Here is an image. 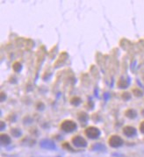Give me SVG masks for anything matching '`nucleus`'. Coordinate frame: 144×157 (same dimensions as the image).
Masks as SVG:
<instances>
[{
	"instance_id": "1",
	"label": "nucleus",
	"mask_w": 144,
	"mask_h": 157,
	"mask_svg": "<svg viewBox=\"0 0 144 157\" xmlns=\"http://www.w3.org/2000/svg\"><path fill=\"white\" fill-rule=\"evenodd\" d=\"M77 123L71 119H65L61 124V129L65 132H72L77 130Z\"/></svg>"
},
{
	"instance_id": "2",
	"label": "nucleus",
	"mask_w": 144,
	"mask_h": 157,
	"mask_svg": "<svg viewBox=\"0 0 144 157\" xmlns=\"http://www.w3.org/2000/svg\"><path fill=\"white\" fill-rule=\"evenodd\" d=\"M100 134H101L100 130L96 126H89L85 130V135L91 139H95L99 138Z\"/></svg>"
},
{
	"instance_id": "3",
	"label": "nucleus",
	"mask_w": 144,
	"mask_h": 157,
	"mask_svg": "<svg viewBox=\"0 0 144 157\" xmlns=\"http://www.w3.org/2000/svg\"><path fill=\"white\" fill-rule=\"evenodd\" d=\"M108 143L112 147L117 148V147L121 146L123 145L124 141H123L122 138L119 137V135H112L108 139Z\"/></svg>"
},
{
	"instance_id": "4",
	"label": "nucleus",
	"mask_w": 144,
	"mask_h": 157,
	"mask_svg": "<svg viewBox=\"0 0 144 157\" xmlns=\"http://www.w3.org/2000/svg\"><path fill=\"white\" fill-rule=\"evenodd\" d=\"M72 144L75 146H77V147H80V148H82V147H86L87 146V141H86V139L84 138V137H82V136H80V135H77V136H74L73 138H72Z\"/></svg>"
},
{
	"instance_id": "5",
	"label": "nucleus",
	"mask_w": 144,
	"mask_h": 157,
	"mask_svg": "<svg viewBox=\"0 0 144 157\" xmlns=\"http://www.w3.org/2000/svg\"><path fill=\"white\" fill-rule=\"evenodd\" d=\"M40 146H41V147L47 149V150H55L56 148L55 143L52 139H41L40 142Z\"/></svg>"
},
{
	"instance_id": "6",
	"label": "nucleus",
	"mask_w": 144,
	"mask_h": 157,
	"mask_svg": "<svg viewBox=\"0 0 144 157\" xmlns=\"http://www.w3.org/2000/svg\"><path fill=\"white\" fill-rule=\"evenodd\" d=\"M123 133L124 135H126V137H129V138H132V137H134L137 133L136 132V129L133 127V126H131V125H126L123 128Z\"/></svg>"
},
{
	"instance_id": "7",
	"label": "nucleus",
	"mask_w": 144,
	"mask_h": 157,
	"mask_svg": "<svg viewBox=\"0 0 144 157\" xmlns=\"http://www.w3.org/2000/svg\"><path fill=\"white\" fill-rule=\"evenodd\" d=\"M91 150L94 152H105L106 146L102 143H94L91 146Z\"/></svg>"
},
{
	"instance_id": "8",
	"label": "nucleus",
	"mask_w": 144,
	"mask_h": 157,
	"mask_svg": "<svg viewBox=\"0 0 144 157\" xmlns=\"http://www.w3.org/2000/svg\"><path fill=\"white\" fill-rule=\"evenodd\" d=\"M11 141H12V139L9 135L5 134V133H2L0 135V142H1L2 146H8L11 143Z\"/></svg>"
},
{
	"instance_id": "9",
	"label": "nucleus",
	"mask_w": 144,
	"mask_h": 157,
	"mask_svg": "<svg viewBox=\"0 0 144 157\" xmlns=\"http://www.w3.org/2000/svg\"><path fill=\"white\" fill-rule=\"evenodd\" d=\"M129 84H130V82L124 77H120L118 82V86L120 89H126L129 86Z\"/></svg>"
},
{
	"instance_id": "10",
	"label": "nucleus",
	"mask_w": 144,
	"mask_h": 157,
	"mask_svg": "<svg viewBox=\"0 0 144 157\" xmlns=\"http://www.w3.org/2000/svg\"><path fill=\"white\" fill-rule=\"evenodd\" d=\"M88 119H89V117H88V114H87L86 112L80 111V112L78 113V120H79L83 125L87 124Z\"/></svg>"
},
{
	"instance_id": "11",
	"label": "nucleus",
	"mask_w": 144,
	"mask_h": 157,
	"mask_svg": "<svg viewBox=\"0 0 144 157\" xmlns=\"http://www.w3.org/2000/svg\"><path fill=\"white\" fill-rule=\"evenodd\" d=\"M125 115H126L127 118L133 119V118H136V116H137V112H136V111L133 110V109H128L127 111H126Z\"/></svg>"
},
{
	"instance_id": "12",
	"label": "nucleus",
	"mask_w": 144,
	"mask_h": 157,
	"mask_svg": "<svg viewBox=\"0 0 144 157\" xmlns=\"http://www.w3.org/2000/svg\"><path fill=\"white\" fill-rule=\"evenodd\" d=\"M11 133H12V135H13V137L19 138V137L21 136L22 132H21V130L19 129V128H13V129L11 130Z\"/></svg>"
},
{
	"instance_id": "13",
	"label": "nucleus",
	"mask_w": 144,
	"mask_h": 157,
	"mask_svg": "<svg viewBox=\"0 0 144 157\" xmlns=\"http://www.w3.org/2000/svg\"><path fill=\"white\" fill-rule=\"evenodd\" d=\"M13 70H14L15 72L19 73V72H20V71L22 70V65H21L20 62H16L13 63Z\"/></svg>"
},
{
	"instance_id": "14",
	"label": "nucleus",
	"mask_w": 144,
	"mask_h": 157,
	"mask_svg": "<svg viewBox=\"0 0 144 157\" xmlns=\"http://www.w3.org/2000/svg\"><path fill=\"white\" fill-rule=\"evenodd\" d=\"M81 99L79 98V97H74L73 98H71V100H70V103H71V104H73V105H75V106H78L80 104H81Z\"/></svg>"
},
{
	"instance_id": "15",
	"label": "nucleus",
	"mask_w": 144,
	"mask_h": 157,
	"mask_svg": "<svg viewBox=\"0 0 144 157\" xmlns=\"http://www.w3.org/2000/svg\"><path fill=\"white\" fill-rule=\"evenodd\" d=\"M133 93L134 94V96L136 97H141L142 96V91L140 89H133Z\"/></svg>"
},
{
	"instance_id": "16",
	"label": "nucleus",
	"mask_w": 144,
	"mask_h": 157,
	"mask_svg": "<svg viewBox=\"0 0 144 157\" xmlns=\"http://www.w3.org/2000/svg\"><path fill=\"white\" fill-rule=\"evenodd\" d=\"M122 98H123V100H126V101L129 100V99L131 98L130 93H128V92H124V93H122Z\"/></svg>"
},
{
	"instance_id": "17",
	"label": "nucleus",
	"mask_w": 144,
	"mask_h": 157,
	"mask_svg": "<svg viewBox=\"0 0 144 157\" xmlns=\"http://www.w3.org/2000/svg\"><path fill=\"white\" fill-rule=\"evenodd\" d=\"M110 97H111L110 93H108V92L105 93V95H104V99H105V101H108V100L110 99Z\"/></svg>"
},
{
	"instance_id": "18",
	"label": "nucleus",
	"mask_w": 144,
	"mask_h": 157,
	"mask_svg": "<svg viewBox=\"0 0 144 157\" xmlns=\"http://www.w3.org/2000/svg\"><path fill=\"white\" fill-rule=\"evenodd\" d=\"M140 131L141 133L144 134V121H142L140 125Z\"/></svg>"
},
{
	"instance_id": "19",
	"label": "nucleus",
	"mask_w": 144,
	"mask_h": 157,
	"mask_svg": "<svg viewBox=\"0 0 144 157\" xmlns=\"http://www.w3.org/2000/svg\"><path fill=\"white\" fill-rule=\"evenodd\" d=\"M0 97H1V102H4L6 99V93L5 92H1V95H0Z\"/></svg>"
},
{
	"instance_id": "20",
	"label": "nucleus",
	"mask_w": 144,
	"mask_h": 157,
	"mask_svg": "<svg viewBox=\"0 0 144 157\" xmlns=\"http://www.w3.org/2000/svg\"><path fill=\"white\" fill-rule=\"evenodd\" d=\"M0 124H1V126H0V130H1V131L5 130V128L6 127V124L4 121H1V123H0Z\"/></svg>"
},
{
	"instance_id": "21",
	"label": "nucleus",
	"mask_w": 144,
	"mask_h": 157,
	"mask_svg": "<svg viewBox=\"0 0 144 157\" xmlns=\"http://www.w3.org/2000/svg\"><path fill=\"white\" fill-rule=\"evenodd\" d=\"M141 114H142V115L144 116V110H142V111H141Z\"/></svg>"
},
{
	"instance_id": "22",
	"label": "nucleus",
	"mask_w": 144,
	"mask_h": 157,
	"mask_svg": "<svg viewBox=\"0 0 144 157\" xmlns=\"http://www.w3.org/2000/svg\"><path fill=\"white\" fill-rule=\"evenodd\" d=\"M57 157H61V156H57Z\"/></svg>"
}]
</instances>
